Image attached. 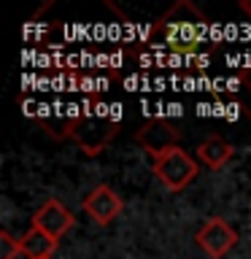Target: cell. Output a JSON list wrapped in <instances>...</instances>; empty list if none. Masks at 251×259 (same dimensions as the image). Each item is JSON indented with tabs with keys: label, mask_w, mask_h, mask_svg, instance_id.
<instances>
[{
	"label": "cell",
	"mask_w": 251,
	"mask_h": 259,
	"mask_svg": "<svg viewBox=\"0 0 251 259\" xmlns=\"http://www.w3.org/2000/svg\"><path fill=\"white\" fill-rule=\"evenodd\" d=\"M240 8H243V11H246V14L251 16V0H246V3H240Z\"/></svg>",
	"instance_id": "10"
},
{
	"label": "cell",
	"mask_w": 251,
	"mask_h": 259,
	"mask_svg": "<svg viewBox=\"0 0 251 259\" xmlns=\"http://www.w3.org/2000/svg\"><path fill=\"white\" fill-rule=\"evenodd\" d=\"M181 14H184V3L170 8V14L159 24L162 38H165V44L173 49L176 54H194L200 49V44L205 40L208 22H205V16L192 6L186 8V16H181Z\"/></svg>",
	"instance_id": "1"
},
{
	"label": "cell",
	"mask_w": 251,
	"mask_h": 259,
	"mask_svg": "<svg viewBox=\"0 0 251 259\" xmlns=\"http://www.w3.org/2000/svg\"><path fill=\"white\" fill-rule=\"evenodd\" d=\"M119 135V121L108 119V111H87L73 116L70 138L87 154H100Z\"/></svg>",
	"instance_id": "2"
},
{
	"label": "cell",
	"mask_w": 251,
	"mask_h": 259,
	"mask_svg": "<svg viewBox=\"0 0 251 259\" xmlns=\"http://www.w3.org/2000/svg\"><path fill=\"white\" fill-rule=\"evenodd\" d=\"M19 246H22L24 254H27V259H52L54 248H57V240L49 238L46 232L35 230V227H30V230L19 238Z\"/></svg>",
	"instance_id": "9"
},
{
	"label": "cell",
	"mask_w": 251,
	"mask_h": 259,
	"mask_svg": "<svg viewBox=\"0 0 251 259\" xmlns=\"http://www.w3.org/2000/svg\"><path fill=\"white\" fill-rule=\"evenodd\" d=\"M151 170L154 176L162 181V186L170 192H181L186 189L200 173V165L194 162V157H189L181 146H173V149L151 157Z\"/></svg>",
	"instance_id": "3"
},
{
	"label": "cell",
	"mask_w": 251,
	"mask_h": 259,
	"mask_svg": "<svg viewBox=\"0 0 251 259\" xmlns=\"http://www.w3.org/2000/svg\"><path fill=\"white\" fill-rule=\"evenodd\" d=\"M194 243H197L208 256L222 259V256H227L235 248V243H238V232H235L224 219L214 216V219H208L197 232H194Z\"/></svg>",
	"instance_id": "4"
},
{
	"label": "cell",
	"mask_w": 251,
	"mask_h": 259,
	"mask_svg": "<svg viewBox=\"0 0 251 259\" xmlns=\"http://www.w3.org/2000/svg\"><path fill=\"white\" fill-rule=\"evenodd\" d=\"M73 224H76V216H73V210L65 208L60 200L52 197V200H46L44 205L35 210V213H32V224H30V227H35V230L46 232L49 238L60 240Z\"/></svg>",
	"instance_id": "5"
},
{
	"label": "cell",
	"mask_w": 251,
	"mask_h": 259,
	"mask_svg": "<svg viewBox=\"0 0 251 259\" xmlns=\"http://www.w3.org/2000/svg\"><path fill=\"white\" fill-rule=\"evenodd\" d=\"M178 141H181V130L168 119H154L143 130H138V143L149 151V157L173 149V146H178Z\"/></svg>",
	"instance_id": "6"
},
{
	"label": "cell",
	"mask_w": 251,
	"mask_h": 259,
	"mask_svg": "<svg viewBox=\"0 0 251 259\" xmlns=\"http://www.w3.org/2000/svg\"><path fill=\"white\" fill-rule=\"evenodd\" d=\"M232 154H235V149L230 143L224 141V138H205L200 146H197V159L202 162L205 167H211V170H219V167H224L227 162L232 159Z\"/></svg>",
	"instance_id": "8"
},
{
	"label": "cell",
	"mask_w": 251,
	"mask_h": 259,
	"mask_svg": "<svg viewBox=\"0 0 251 259\" xmlns=\"http://www.w3.org/2000/svg\"><path fill=\"white\" fill-rule=\"evenodd\" d=\"M81 208H84L97 224H111L113 219L121 213V208H124V205H121V197L111 189L108 184H100V186H95V189L84 197Z\"/></svg>",
	"instance_id": "7"
}]
</instances>
